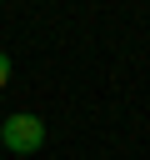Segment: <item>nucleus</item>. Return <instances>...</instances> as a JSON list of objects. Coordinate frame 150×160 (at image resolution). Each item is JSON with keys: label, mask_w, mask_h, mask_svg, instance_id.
<instances>
[{"label": "nucleus", "mask_w": 150, "mask_h": 160, "mask_svg": "<svg viewBox=\"0 0 150 160\" xmlns=\"http://www.w3.org/2000/svg\"><path fill=\"white\" fill-rule=\"evenodd\" d=\"M45 145V120L30 115V110H15L0 120V150H15V155H30Z\"/></svg>", "instance_id": "1"}, {"label": "nucleus", "mask_w": 150, "mask_h": 160, "mask_svg": "<svg viewBox=\"0 0 150 160\" xmlns=\"http://www.w3.org/2000/svg\"><path fill=\"white\" fill-rule=\"evenodd\" d=\"M5 80H10V55H0V90H5Z\"/></svg>", "instance_id": "2"}]
</instances>
